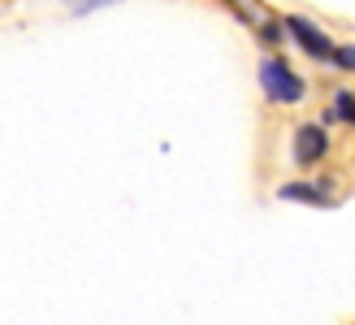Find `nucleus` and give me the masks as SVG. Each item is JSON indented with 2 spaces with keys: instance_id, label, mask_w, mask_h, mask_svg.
<instances>
[{
  "instance_id": "nucleus-6",
  "label": "nucleus",
  "mask_w": 355,
  "mask_h": 325,
  "mask_svg": "<svg viewBox=\"0 0 355 325\" xmlns=\"http://www.w3.org/2000/svg\"><path fill=\"white\" fill-rule=\"evenodd\" d=\"M334 61H338L343 69H355V44H343L338 52H334Z\"/></svg>"
},
{
  "instance_id": "nucleus-4",
  "label": "nucleus",
  "mask_w": 355,
  "mask_h": 325,
  "mask_svg": "<svg viewBox=\"0 0 355 325\" xmlns=\"http://www.w3.org/2000/svg\"><path fill=\"white\" fill-rule=\"evenodd\" d=\"M277 195L282 200H304V204H316V208H329V195L321 187H312V183H286Z\"/></svg>"
},
{
  "instance_id": "nucleus-5",
  "label": "nucleus",
  "mask_w": 355,
  "mask_h": 325,
  "mask_svg": "<svg viewBox=\"0 0 355 325\" xmlns=\"http://www.w3.org/2000/svg\"><path fill=\"white\" fill-rule=\"evenodd\" d=\"M334 117H343L355 126V92H338L334 96Z\"/></svg>"
},
{
  "instance_id": "nucleus-2",
  "label": "nucleus",
  "mask_w": 355,
  "mask_h": 325,
  "mask_svg": "<svg viewBox=\"0 0 355 325\" xmlns=\"http://www.w3.org/2000/svg\"><path fill=\"white\" fill-rule=\"evenodd\" d=\"M286 31H291L295 40H299V48H304L308 57H321V61H334V52H338V48H334V40H329V35H325L321 26H312L308 17H286Z\"/></svg>"
},
{
  "instance_id": "nucleus-3",
  "label": "nucleus",
  "mask_w": 355,
  "mask_h": 325,
  "mask_svg": "<svg viewBox=\"0 0 355 325\" xmlns=\"http://www.w3.org/2000/svg\"><path fill=\"white\" fill-rule=\"evenodd\" d=\"M325 148H329L325 126L308 122V126H299V131H295V165H316V160L325 156Z\"/></svg>"
},
{
  "instance_id": "nucleus-1",
  "label": "nucleus",
  "mask_w": 355,
  "mask_h": 325,
  "mask_svg": "<svg viewBox=\"0 0 355 325\" xmlns=\"http://www.w3.org/2000/svg\"><path fill=\"white\" fill-rule=\"evenodd\" d=\"M260 87H264V96H269L273 104L304 100V78H299L286 61H277V57H264L260 61Z\"/></svg>"
}]
</instances>
